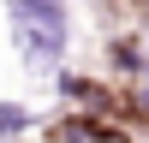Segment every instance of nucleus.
Masks as SVG:
<instances>
[{
  "label": "nucleus",
  "mask_w": 149,
  "mask_h": 143,
  "mask_svg": "<svg viewBox=\"0 0 149 143\" xmlns=\"http://www.w3.org/2000/svg\"><path fill=\"white\" fill-rule=\"evenodd\" d=\"M6 12H12V30H18L30 66L48 72L60 60V48H66V18H60V6L54 0H6Z\"/></svg>",
  "instance_id": "1"
},
{
  "label": "nucleus",
  "mask_w": 149,
  "mask_h": 143,
  "mask_svg": "<svg viewBox=\"0 0 149 143\" xmlns=\"http://www.w3.org/2000/svg\"><path fill=\"white\" fill-rule=\"evenodd\" d=\"M24 125V107H0V137H6V131H18Z\"/></svg>",
  "instance_id": "2"
}]
</instances>
